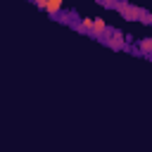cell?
Here are the masks:
<instances>
[{
	"instance_id": "2",
	"label": "cell",
	"mask_w": 152,
	"mask_h": 152,
	"mask_svg": "<svg viewBox=\"0 0 152 152\" xmlns=\"http://www.w3.org/2000/svg\"><path fill=\"white\" fill-rule=\"evenodd\" d=\"M109 45H114V48H121V45H124V36H121L119 31H114V36H112Z\"/></svg>"
},
{
	"instance_id": "4",
	"label": "cell",
	"mask_w": 152,
	"mask_h": 152,
	"mask_svg": "<svg viewBox=\"0 0 152 152\" xmlns=\"http://www.w3.org/2000/svg\"><path fill=\"white\" fill-rule=\"evenodd\" d=\"M104 31V21L102 19H95V26H93V33H102Z\"/></svg>"
},
{
	"instance_id": "3",
	"label": "cell",
	"mask_w": 152,
	"mask_h": 152,
	"mask_svg": "<svg viewBox=\"0 0 152 152\" xmlns=\"http://www.w3.org/2000/svg\"><path fill=\"white\" fill-rule=\"evenodd\" d=\"M93 26H95V19H90V17H83L81 19V28H90L93 31Z\"/></svg>"
},
{
	"instance_id": "7",
	"label": "cell",
	"mask_w": 152,
	"mask_h": 152,
	"mask_svg": "<svg viewBox=\"0 0 152 152\" xmlns=\"http://www.w3.org/2000/svg\"><path fill=\"white\" fill-rule=\"evenodd\" d=\"M33 2H36L40 10H45V5H48V0H33Z\"/></svg>"
},
{
	"instance_id": "5",
	"label": "cell",
	"mask_w": 152,
	"mask_h": 152,
	"mask_svg": "<svg viewBox=\"0 0 152 152\" xmlns=\"http://www.w3.org/2000/svg\"><path fill=\"white\" fill-rule=\"evenodd\" d=\"M124 14H126V17H138V12L131 10V7H124Z\"/></svg>"
},
{
	"instance_id": "1",
	"label": "cell",
	"mask_w": 152,
	"mask_h": 152,
	"mask_svg": "<svg viewBox=\"0 0 152 152\" xmlns=\"http://www.w3.org/2000/svg\"><path fill=\"white\" fill-rule=\"evenodd\" d=\"M62 10V0H48V5H45V12H50V14H57Z\"/></svg>"
},
{
	"instance_id": "6",
	"label": "cell",
	"mask_w": 152,
	"mask_h": 152,
	"mask_svg": "<svg viewBox=\"0 0 152 152\" xmlns=\"http://www.w3.org/2000/svg\"><path fill=\"white\" fill-rule=\"evenodd\" d=\"M142 50H152V40H142Z\"/></svg>"
}]
</instances>
